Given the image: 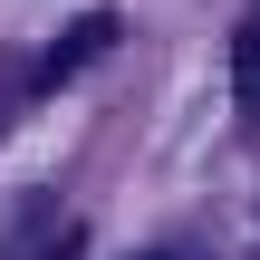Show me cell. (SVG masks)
Instances as JSON below:
<instances>
[{
	"label": "cell",
	"instance_id": "3",
	"mask_svg": "<svg viewBox=\"0 0 260 260\" xmlns=\"http://www.w3.org/2000/svg\"><path fill=\"white\" fill-rule=\"evenodd\" d=\"M154 260H183V251H154Z\"/></svg>",
	"mask_w": 260,
	"mask_h": 260
},
{
	"label": "cell",
	"instance_id": "1",
	"mask_svg": "<svg viewBox=\"0 0 260 260\" xmlns=\"http://www.w3.org/2000/svg\"><path fill=\"white\" fill-rule=\"evenodd\" d=\"M106 39H116V19H106V10H87L77 29H58V48L39 58V87H58V77H77V68H87V58H96Z\"/></svg>",
	"mask_w": 260,
	"mask_h": 260
},
{
	"label": "cell",
	"instance_id": "2",
	"mask_svg": "<svg viewBox=\"0 0 260 260\" xmlns=\"http://www.w3.org/2000/svg\"><path fill=\"white\" fill-rule=\"evenodd\" d=\"M241 106H251V116H260V29H251V39H241Z\"/></svg>",
	"mask_w": 260,
	"mask_h": 260
}]
</instances>
